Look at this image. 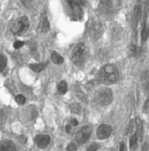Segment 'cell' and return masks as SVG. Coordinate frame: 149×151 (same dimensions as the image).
<instances>
[{
	"label": "cell",
	"mask_w": 149,
	"mask_h": 151,
	"mask_svg": "<svg viewBox=\"0 0 149 151\" xmlns=\"http://www.w3.org/2000/svg\"><path fill=\"white\" fill-rule=\"evenodd\" d=\"M119 71L114 64H106L102 66L97 73V80L105 85H112L119 79Z\"/></svg>",
	"instance_id": "cell-1"
},
{
	"label": "cell",
	"mask_w": 149,
	"mask_h": 151,
	"mask_svg": "<svg viewBox=\"0 0 149 151\" xmlns=\"http://www.w3.org/2000/svg\"><path fill=\"white\" fill-rule=\"evenodd\" d=\"M89 55V51L83 42L78 43L73 49L71 60L76 66H81L87 59Z\"/></svg>",
	"instance_id": "cell-2"
},
{
	"label": "cell",
	"mask_w": 149,
	"mask_h": 151,
	"mask_svg": "<svg viewBox=\"0 0 149 151\" xmlns=\"http://www.w3.org/2000/svg\"><path fill=\"white\" fill-rule=\"evenodd\" d=\"M112 96V92L110 88L103 87L95 91L94 95V99L98 105L104 106L111 103Z\"/></svg>",
	"instance_id": "cell-3"
},
{
	"label": "cell",
	"mask_w": 149,
	"mask_h": 151,
	"mask_svg": "<svg viewBox=\"0 0 149 151\" xmlns=\"http://www.w3.org/2000/svg\"><path fill=\"white\" fill-rule=\"evenodd\" d=\"M30 26V22L27 17L24 16L17 19L12 24L11 32L13 35L18 36L26 33Z\"/></svg>",
	"instance_id": "cell-4"
},
{
	"label": "cell",
	"mask_w": 149,
	"mask_h": 151,
	"mask_svg": "<svg viewBox=\"0 0 149 151\" xmlns=\"http://www.w3.org/2000/svg\"><path fill=\"white\" fill-rule=\"evenodd\" d=\"M92 132V129L89 126H85L80 129L75 136L77 142L80 145H83L90 138Z\"/></svg>",
	"instance_id": "cell-5"
},
{
	"label": "cell",
	"mask_w": 149,
	"mask_h": 151,
	"mask_svg": "<svg viewBox=\"0 0 149 151\" xmlns=\"http://www.w3.org/2000/svg\"><path fill=\"white\" fill-rule=\"evenodd\" d=\"M104 33L103 24L98 21H94L92 23L89 27V36L93 41H96L101 37Z\"/></svg>",
	"instance_id": "cell-6"
},
{
	"label": "cell",
	"mask_w": 149,
	"mask_h": 151,
	"mask_svg": "<svg viewBox=\"0 0 149 151\" xmlns=\"http://www.w3.org/2000/svg\"><path fill=\"white\" fill-rule=\"evenodd\" d=\"M111 126L108 124H103L100 125L97 130V137L100 140L108 138L111 134Z\"/></svg>",
	"instance_id": "cell-7"
},
{
	"label": "cell",
	"mask_w": 149,
	"mask_h": 151,
	"mask_svg": "<svg viewBox=\"0 0 149 151\" xmlns=\"http://www.w3.org/2000/svg\"><path fill=\"white\" fill-rule=\"evenodd\" d=\"M69 5L72 8V10L74 11V15L77 18H82L83 17V11L82 9V6L85 3V1H67Z\"/></svg>",
	"instance_id": "cell-8"
},
{
	"label": "cell",
	"mask_w": 149,
	"mask_h": 151,
	"mask_svg": "<svg viewBox=\"0 0 149 151\" xmlns=\"http://www.w3.org/2000/svg\"><path fill=\"white\" fill-rule=\"evenodd\" d=\"M50 137L47 134L37 135L35 138V142L38 148L44 149L49 145L50 142Z\"/></svg>",
	"instance_id": "cell-9"
},
{
	"label": "cell",
	"mask_w": 149,
	"mask_h": 151,
	"mask_svg": "<svg viewBox=\"0 0 149 151\" xmlns=\"http://www.w3.org/2000/svg\"><path fill=\"white\" fill-rule=\"evenodd\" d=\"M123 32V29L117 23H114L110 26V33L112 39L115 41H118L121 38Z\"/></svg>",
	"instance_id": "cell-10"
},
{
	"label": "cell",
	"mask_w": 149,
	"mask_h": 151,
	"mask_svg": "<svg viewBox=\"0 0 149 151\" xmlns=\"http://www.w3.org/2000/svg\"><path fill=\"white\" fill-rule=\"evenodd\" d=\"M112 1H101L100 3V8L104 14L110 15L114 12V6Z\"/></svg>",
	"instance_id": "cell-11"
},
{
	"label": "cell",
	"mask_w": 149,
	"mask_h": 151,
	"mask_svg": "<svg viewBox=\"0 0 149 151\" xmlns=\"http://www.w3.org/2000/svg\"><path fill=\"white\" fill-rule=\"evenodd\" d=\"M41 32V33H47L50 30V24L49 20L47 18L46 11H43L41 15V22H40Z\"/></svg>",
	"instance_id": "cell-12"
},
{
	"label": "cell",
	"mask_w": 149,
	"mask_h": 151,
	"mask_svg": "<svg viewBox=\"0 0 149 151\" xmlns=\"http://www.w3.org/2000/svg\"><path fill=\"white\" fill-rule=\"evenodd\" d=\"M0 151H17L15 144L10 140L0 141Z\"/></svg>",
	"instance_id": "cell-13"
},
{
	"label": "cell",
	"mask_w": 149,
	"mask_h": 151,
	"mask_svg": "<svg viewBox=\"0 0 149 151\" xmlns=\"http://www.w3.org/2000/svg\"><path fill=\"white\" fill-rule=\"evenodd\" d=\"M135 123H136V132L135 134L137 136V140L140 142H142L143 139V124L140 117H136L135 120Z\"/></svg>",
	"instance_id": "cell-14"
},
{
	"label": "cell",
	"mask_w": 149,
	"mask_h": 151,
	"mask_svg": "<svg viewBox=\"0 0 149 151\" xmlns=\"http://www.w3.org/2000/svg\"><path fill=\"white\" fill-rule=\"evenodd\" d=\"M49 64V61L47 60L39 63H32L29 65V68L36 73H40L44 70Z\"/></svg>",
	"instance_id": "cell-15"
},
{
	"label": "cell",
	"mask_w": 149,
	"mask_h": 151,
	"mask_svg": "<svg viewBox=\"0 0 149 151\" xmlns=\"http://www.w3.org/2000/svg\"><path fill=\"white\" fill-rule=\"evenodd\" d=\"M140 53L141 49L139 47L135 44H132L130 45L128 50V54L130 57L137 58L140 56Z\"/></svg>",
	"instance_id": "cell-16"
},
{
	"label": "cell",
	"mask_w": 149,
	"mask_h": 151,
	"mask_svg": "<svg viewBox=\"0 0 149 151\" xmlns=\"http://www.w3.org/2000/svg\"><path fill=\"white\" fill-rule=\"evenodd\" d=\"M57 90L59 94L61 95L65 94L68 91V86L66 81L62 80L58 85Z\"/></svg>",
	"instance_id": "cell-17"
},
{
	"label": "cell",
	"mask_w": 149,
	"mask_h": 151,
	"mask_svg": "<svg viewBox=\"0 0 149 151\" xmlns=\"http://www.w3.org/2000/svg\"><path fill=\"white\" fill-rule=\"evenodd\" d=\"M51 59L56 65H61L64 61V58L61 57L56 51H54L51 54Z\"/></svg>",
	"instance_id": "cell-18"
},
{
	"label": "cell",
	"mask_w": 149,
	"mask_h": 151,
	"mask_svg": "<svg viewBox=\"0 0 149 151\" xmlns=\"http://www.w3.org/2000/svg\"><path fill=\"white\" fill-rule=\"evenodd\" d=\"M137 138L136 134H133L130 138V142H129V148L130 151H135L137 147Z\"/></svg>",
	"instance_id": "cell-19"
},
{
	"label": "cell",
	"mask_w": 149,
	"mask_h": 151,
	"mask_svg": "<svg viewBox=\"0 0 149 151\" xmlns=\"http://www.w3.org/2000/svg\"><path fill=\"white\" fill-rule=\"evenodd\" d=\"M149 29L146 27V22H145L144 23V26H143V30H142V33H141L142 41L143 42H145L147 40L148 38L149 37Z\"/></svg>",
	"instance_id": "cell-20"
},
{
	"label": "cell",
	"mask_w": 149,
	"mask_h": 151,
	"mask_svg": "<svg viewBox=\"0 0 149 151\" xmlns=\"http://www.w3.org/2000/svg\"><path fill=\"white\" fill-rule=\"evenodd\" d=\"M70 109L72 113L79 114L81 111V106L77 103H72L70 105Z\"/></svg>",
	"instance_id": "cell-21"
},
{
	"label": "cell",
	"mask_w": 149,
	"mask_h": 151,
	"mask_svg": "<svg viewBox=\"0 0 149 151\" xmlns=\"http://www.w3.org/2000/svg\"><path fill=\"white\" fill-rule=\"evenodd\" d=\"M7 59L6 57L2 54H0V72L4 71L7 66Z\"/></svg>",
	"instance_id": "cell-22"
},
{
	"label": "cell",
	"mask_w": 149,
	"mask_h": 151,
	"mask_svg": "<svg viewBox=\"0 0 149 151\" xmlns=\"http://www.w3.org/2000/svg\"><path fill=\"white\" fill-rule=\"evenodd\" d=\"M100 145L98 143L93 142L89 145L86 151H97L100 148Z\"/></svg>",
	"instance_id": "cell-23"
},
{
	"label": "cell",
	"mask_w": 149,
	"mask_h": 151,
	"mask_svg": "<svg viewBox=\"0 0 149 151\" xmlns=\"http://www.w3.org/2000/svg\"><path fill=\"white\" fill-rule=\"evenodd\" d=\"M15 101L19 105H23L26 102V98L23 95L19 94L17 96Z\"/></svg>",
	"instance_id": "cell-24"
},
{
	"label": "cell",
	"mask_w": 149,
	"mask_h": 151,
	"mask_svg": "<svg viewBox=\"0 0 149 151\" xmlns=\"http://www.w3.org/2000/svg\"><path fill=\"white\" fill-rule=\"evenodd\" d=\"M76 95L83 102H86L87 98H86V95L82 91H81L80 90H77V91H76Z\"/></svg>",
	"instance_id": "cell-25"
},
{
	"label": "cell",
	"mask_w": 149,
	"mask_h": 151,
	"mask_svg": "<svg viewBox=\"0 0 149 151\" xmlns=\"http://www.w3.org/2000/svg\"><path fill=\"white\" fill-rule=\"evenodd\" d=\"M25 44V42L23 41H19V40H17L16 41L14 42V47L15 49H19L20 48H22Z\"/></svg>",
	"instance_id": "cell-26"
},
{
	"label": "cell",
	"mask_w": 149,
	"mask_h": 151,
	"mask_svg": "<svg viewBox=\"0 0 149 151\" xmlns=\"http://www.w3.org/2000/svg\"><path fill=\"white\" fill-rule=\"evenodd\" d=\"M143 111L144 113H148L149 112V97L148 98V99L146 101V102L144 104Z\"/></svg>",
	"instance_id": "cell-27"
},
{
	"label": "cell",
	"mask_w": 149,
	"mask_h": 151,
	"mask_svg": "<svg viewBox=\"0 0 149 151\" xmlns=\"http://www.w3.org/2000/svg\"><path fill=\"white\" fill-rule=\"evenodd\" d=\"M67 151H77V147L74 143H70L67 148Z\"/></svg>",
	"instance_id": "cell-28"
},
{
	"label": "cell",
	"mask_w": 149,
	"mask_h": 151,
	"mask_svg": "<svg viewBox=\"0 0 149 151\" xmlns=\"http://www.w3.org/2000/svg\"><path fill=\"white\" fill-rule=\"evenodd\" d=\"M19 141L22 144H25L27 142V138L24 135H21L18 138Z\"/></svg>",
	"instance_id": "cell-29"
},
{
	"label": "cell",
	"mask_w": 149,
	"mask_h": 151,
	"mask_svg": "<svg viewBox=\"0 0 149 151\" xmlns=\"http://www.w3.org/2000/svg\"><path fill=\"white\" fill-rule=\"evenodd\" d=\"M71 129H72V126L71 124L68 123L67 124V125L65 126V131L67 133H69L71 131Z\"/></svg>",
	"instance_id": "cell-30"
},
{
	"label": "cell",
	"mask_w": 149,
	"mask_h": 151,
	"mask_svg": "<svg viewBox=\"0 0 149 151\" xmlns=\"http://www.w3.org/2000/svg\"><path fill=\"white\" fill-rule=\"evenodd\" d=\"M78 124H79L78 121L76 119H72L71 120V126H72L74 127L77 126L78 125Z\"/></svg>",
	"instance_id": "cell-31"
},
{
	"label": "cell",
	"mask_w": 149,
	"mask_h": 151,
	"mask_svg": "<svg viewBox=\"0 0 149 151\" xmlns=\"http://www.w3.org/2000/svg\"><path fill=\"white\" fill-rule=\"evenodd\" d=\"M30 51L31 52V53L32 54H36V51H37V48L36 46H32L30 48Z\"/></svg>",
	"instance_id": "cell-32"
},
{
	"label": "cell",
	"mask_w": 149,
	"mask_h": 151,
	"mask_svg": "<svg viewBox=\"0 0 149 151\" xmlns=\"http://www.w3.org/2000/svg\"><path fill=\"white\" fill-rule=\"evenodd\" d=\"M125 148V144L124 143L122 142L120 144V147H119V151H124Z\"/></svg>",
	"instance_id": "cell-33"
}]
</instances>
